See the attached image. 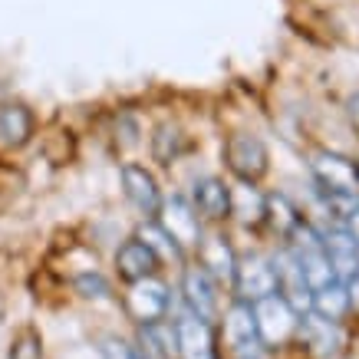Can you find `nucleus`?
<instances>
[{
	"label": "nucleus",
	"instance_id": "obj_19",
	"mask_svg": "<svg viewBox=\"0 0 359 359\" xmlns=\"http://www.w3.org/2000/svg\"><path fill=\"white\" fill-rule=\"evenodd\" d=\"M264 218L271 221L273 231H277L283 241L290 238V234H294V228L304 221V218H300V211L294 208V201H290L287 195H267V198H264Z\"/></svg>",
	"mask_w": 359,
	"mask_h": 359
},
{
	"label": "nucleus",
	"instance_id": "obj_5",
	"mask_svg": "<svg viewBox=\"0 0 359 359\" xmlns=\"http://www.w3.org/2000/svg\"><path fill=\"white\" fill-rule=\"evenodd\" d=\"M231 283H234L238 300H248V304H254V300H261V297H267V294H277L273 261L264 257V254H244V257H238V264H234Z\"/></svg>",
	"mask_w": 359,
	"mask_h": 359
},
{
	"label": "nucleus",
	"instance_id": "obj_2",
	"mask_svg": "<svg viewBox=\"0 0 359 359\" xmlns=\"http://www.w3.org/2000/svg\"><path fill=\"white\" fill-rule=\"evenodd\" d=\"M122 306H126L129 320H135L139 327L158 323V320H165V316H168V306H172L168 283L158 280V273L126 283V297H122Z\"/></svg>",
	"mask_w": 359,
	"mask_h": 359
},
{
	"label": "nucleus",
	"instance_id": "obj_23",
	"mask_svg": "<svg viewBox=\"0 0 359 359\" xmlns=\"http://www.w3.org/2000/svg\"><path fill=\"white\" fill-rule=\"evenodd\" d=\"M99 349H102V359H135V346H129L119 337H106Z\"/></svg>",
	"mask_w": 359,
	"mask_h": 359
},
{
	"label": "nucleus",
	"instance_id": "obj_11",
	"mask_svg": "<svg viewBox=\"0 0 359 359\" xmlns=\"http://www.w3.org/2000/svg\"><path fill=\"white\" fill-rule=\"evenodd\" d=\"M112 264H116V273H119L122 283L142 280V277H152V273H158V267H162L158 254H155V250L149 248L142 238H135V234H132L129 241H122V244H119V250H116Z\"/></svg>",
	"mask_w": 359,
	"mask_h": 359
},
{
	"label": "nucleus",
	"instance_id": "obj_21",
	"mask_svg": "<svg viewBox=\"0 0 359 359\" xmlns=\"http://www.w3.org/2000/svg\"><path fill=\"white\" fill-rule=\"evenodd\" d=\"M73 290H76L83 300H109L112 283L106 273H99L96 267H93V271H79L76 277H73Z\"/></svg>",
	"mask_w": 359,
	"mask_h": 359
},
{
	"label": "nucleus",
	"instance_id": "obj_26",
	"mask_svg": "<svg viewBox=\"0 0 359 359\" xmlns=\"http://www.w3.org/2000/svg\"><path fill=\"white\" fill-rule=\"evenodd\" d=\"M346 112H349V119H353V126L359 129V93L356 96H349V102H346Z\"/></svg>",
	"mask_w": 359,
	"mask_h": 359
},
{
	"label": "nucleus",
	"instance_id": "obj_15",
	"mask_svg": "<svg viewBox=\"0 0 359 359\" xmlns=\"http://www.w3.org/2000/svg\"><path fill=\"white\" fill-rule=\"evenodd\" d=\"M297 337L304 339L316 356H337L339 346H343V330H339V323L323 320V316H316V313H304V316H300Z\"/></svg>",
	"mask_w": 359,
	"mask_h": 359
},
{
	"label": "nucleus",
	"instance_id": "obj_13",
	"mask_svg": "<svg viewBox=\"0 0 359 359\" xmlns=\"http://www.w3.org/2000/svg\"><path fill=\"white\" fill-rule=\"evenodd\" d=\"M191 205H195L198 218L221 224V221L231 218V188L221 178H201V182H195Z\"/></svg>",
	"mask_w": 359,
	"mask_h": 359
},
{
	"label": "nucleus",
	"instance_id": "obj_3",
	"mask_svg": "<svg viewBox=\"0 0 359 359\" xmlns=\"http://www.w3.org/2000/svg\"><path fill=\"white\" fill-rule=\"evenodd\" d=\"M155 224H158L182 250L198 248V241H201V218H198L195 205H191L185 195L162 198L158 215H155Z\"/></svg>",
	"mask_w": 359,
	"mask_h": 359
},
{
	"label": "nucleus",
	"instance_id": "obj_22",
	"mask_svg": "<svg viewBox=\"0 0 359 359\" xmlns=\"http://www.w3.org/2000/svg\"><path fill=\"white\" fill-rule=\"evenodd\" d=\"M11 359H43V339L36 327L17 330V337L11 339Z\"/></svg>",
	"mask_w": 359,
	"mask_h": 359
},
{
	"label": "nucleus",
	"instance_id": "obj_17",
	"mask_svg": "<svg viewBox=\"0 0 359 359\" xmlns=\"http://www.w3.org/2000/svg\"><path fill=\"white\" fill-rule=\"evenodd\" d=\"M349 290H346V280H330L323 287H316L313 297H310V313L323 316V320H333L339 323L343 316L349 313Z\"/></svg>",
	"mask_w": 359,
	"mask_h": 359
},
{
	"label": "nucleus",
	"instance_id": "obj_10",
	"mask_svg": "<svg viewBox=\"0 0 359 359\" xmlns=\"http://www.w3.org/2000/svg\"><path fill=\"white\" fill-rule=\"evenodd\" d=\"M175 343H178V356L182 359H218L215 356L211 323L195 316L191 310L175 320Z\"/></svg>",
	"mask_w": 359,
	"mask_h": 359
},
{
	"label": "nucleus",
	"instance_id": "obj_24",
	"mask_svg": "<svg viewBox=\"0 0 359 359\" xmlns=\"http://www.w3.org/2000/svg\"><path fill=\"white\" fill-rule=\"evenodd\" d=\"M343 221H346V224H343V228H346V234H349V238H353V241H356V244H359V205L353 208V211H349V215H346V218H343Z\"/></svg>",
	"mask_w": 359,
	"mask_h": 359
},
{
	"label": "nucleus",
	"instance_id": "obj_8",
	"mask_svg": "<svg viewBox=\"0 0 359 359\" xmlns=\"http://www.w3.org/2000/svg\"><path fill=\"white\" fill-rule=\"evenodd\" d=\"M33 139H36V112L20 99H4L0 102V149L20 152Z\"/></svg>",
	"mask_w": 359,
	"mask_h": 359
},
{
	"label": "nucleus",
	"instance_id": "obj_25",
	"mask_svg": "<svg viewBox=\"0 0 359 359\" xmlns=\"http://www.w3.org/2000/svg\"><path fill=\"white\" fill-rule=\"evenodd\" d=\"M346 290H349V304H353V306L359 310V271L346 280Z\"/></svg>",
	"mask_w": 359,
	"mask_h": 359
},
{
	"label": "nucleus",
	"instance_id": "obj_4",
	"mask_svg": "<svg viewBox=\"0 0 359 359\" xmlns=\"http://www.w3.org/2000/svg\"><path fill=\"white\" fill-rule=\"evenodd\" d=\"M224 162L234 175H238L241 182H261L264 175H267V162H271V155H267V145H264L257 135H250V132H234L228 135L224 142Z\"/></svg>",
	"mask_w": 359,
	"mask_h": 359
},
{
	"label": "nucleus",
	"instance_id": "obj_16",
	"mask_svg": "<svg viewBox=\"0 0 359 359\" xmlns=\"http://www.w3.org/2000/svg\"><path fill=\"white\" fill-rule=\"evenodd\" d=\"M323 248H327V257L333 264L337 280H349L359 271V244L346 234V228L323 231Z\"/></svg>",
	"mask_w": 359,
	"mask_h": 359
},
{
	"label": "nucleus",
	"instance_id": "obj_1",
	"mask_svg": "<svg viewBox=\"0 0 359 359\" xmlns=\"http://www.w3.org/2000/svg\"><path fill=\"white\" fill-rule=\"evenodd\" d=\"M254 310V323H257V343L267 349L283 346L290 337H297V327H300V313L287 304L280 294H267L261 300L250 304Z\"/></svg>",
	"mask_w": 359,
	"mask_h": 359
},
{
	"label": "nucleus",
	"instance_id": "obj_7",
	"mask_svg": "<svg viewBox=\"0 0 359 359\" xmlns=\"http://www.w3.org/2000/svg\"><path fill=\"white\" fill-rule=\"evenodd\" d=\"M119 182H122V195L139 215L155 218L158 205H162V188L155 182V175L139 162H122L119 165Z\"/></svg>",
	"mask_w": 359,
	"mask_h": 359
},
{
	"label": "nucleus",
	"instance_id": "obj_9",
	"mask_svg": "<svg viewBox=\"0 0 359 359\" xmlns=\"http://www.w3.org/2000/svg\"><path fill=\"white\" fill-rule=\"evenodd\" d=\"M182 297H185L188 310H191L195 316H201V320H208V323H211V320H218V313H221L218 280H215L201 264L185 267V273H182Z\"/></svg>",
	"mask_w": 359,
	"mask_h": 359
},
{
	"label": "nucleus",
	"instance_id": "obj_18",
	"mask_svg": "<svg viewBox=\"0 0 359 359\" xmlns=\"http://www.w3.org/2000/svg\"><path fill=\"white\" fill-rule=\"evenodd\" d=\"M188 149V135L182 132V126L178 122H158L152 132V158L158 165H168L178 158V155Z\"/></svg>",
	"mask_w": 359,
	"mask_h": 359
},
{
	"label": "nucleus",
	"instance_id": "obj_20",
	"mask_svg": "<svg viewBox=\"0 0 359 359\" xmlns=\"http://www.w3.org/2000/svg\"><path fill=\"white\" fill-rule=\"evenodd\" d=\"M135 238L145 241V244H149V248L158 254V261H178V264L185 261V250L178 248V244H175V241L168 238V234H165V231L158 228L155 221H145V224L135 231Z\"/></svg>",
	"mask_w": 359,
	"mask_h": 359
},
{
	"label": "nucleus",
	"instance_id": "obj_6",
	"mask_svg": "<svg viewBox=\"0 0 359 359\" xmlns=\"http://www.w3.org/2000/svg\"><path fill=\"white\" fill-rule=\"evenodd\" d=\"M316 182L323 185L327 195H349V198H359V165L346 155H337V152H316L313 162Z\"/></svg>",
	"mask_w": 359,
	"mask_h": 359
},
{
	"label": "nucleus",
	"instance_id": "obj_12",
	"mask_svg": "<svg viewBox=\"0 0 359 359\" xmlns=\"http://www.w3.org/2000/svg\"><path fill=\"white\" fill-rule=\"evenodd\" d=\"M221 337H224V346L231 349V356H234V353H241V349L261 346V343H257V323H254V310H250L248 300H234V304L224 310Z\"/></svg>",
	"mask_w": 359,
	"mask_h": 359
},
{
	"label": "nucleus",
	"instance_id": "obj_14",
	"mask_svg": "<svg viewBox=\"0 0 359 359\" xmlns=\"http://www.w3.org/2000/svg\"><path fill=\"white\" fill-rule=\"evenodd\" d=\"M198 264L205 267L215 280H228L231 283V277H234V264H238V254H234V248H231V241L224 238V234H201V241H198Z\"/></svg>",
	"mask_w": 359,
	"mask_h": 359
}]
</instances>
